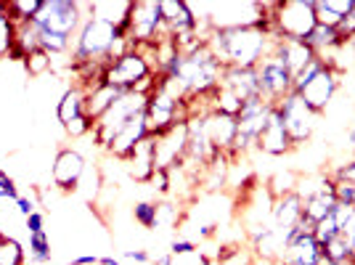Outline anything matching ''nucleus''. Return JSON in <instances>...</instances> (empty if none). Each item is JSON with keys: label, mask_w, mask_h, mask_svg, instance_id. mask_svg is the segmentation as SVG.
Masks as SVG:
<instances>
[{"label": "nucleus", "mask_w": 355, "mask_h": 265, "mask_svg": "<svg viewBox=\"0 0 355 265\" xmlns=\"http://www.w3.org/2000/svg\"><path fill=\"white\" fill-rule=\"evenodd\" d=\"M276 32L270 27H239V30H215L209 35V51L223 67L254 69L273 51Z\"/></svg>", "instance_id": "obj_1"}, {"label": "nucleus", "mask_w": 355, "mask_h": 265, "mask_svg": "<svg viewBox=\"0 0 355 265\" xmlns=\"http://www.w3.org/2000/svg\"><path fill=\"white\" fill-rule=\"evenodd\" d=\"M119 40H128L117 27L106 24L101 19L85 16L83 27L77 30L72 43V67L80 64H109L112 53L117 48Z\"/></svg>", "instance_id": "obj_2"}, {"label": "nucleus", "mask_w": 355, "mask_h": 265, "mask_svg": "<svg viewBox=\"0 0 355 265\" xmlns=\"http://www.w3.org/2000/svg\"><path fill=\"white\" fill-rule=\"evenodd\" d=\"M273 3L257 0H220L207 3L209 30H239V27H270Z\"/></svg>", "instance_id": "obj_3"}, {"label": "nucleus", "mask_w": 355, "mask_h": 265, "mask_svg": "<svg viewBox=\"0 0 355 265\" xmlns=\"http://www.w3.org/2000/svg\"><path fill=\"white\" fill-rule=\"evenodd\" d=\"M315 6L313 0H276L270 8V30L284 40L305 43L315 30Z\"/></svg>", "instance_id": "obj_4"}, {"label": "nucleus", "mask_w": 355, "mask_h": 265, "mask_svg": "<svg viewBox=\"0 0 355 265\" xmlns=\"http://www.w3.org/2000/svg\"><path fill=\"white\" fill-rule=\"evenodd\" d=\"M146 101H148V96H144V93H135V90L122 93L117 101L112 103V109L106 112L104 117L96 119L93 132H90V135H93V144L106 151L109 144L114 141V135H117L130 119L146 112Z\"/></svg>", "instance_id": "obj_5"}, {"label": "nucleus", "mask_w": 355, "mask_h": 265, "mask_svg": "<svg viewBox=\"0 0 355 265\" xmlns=\"http://www.w3.org/2000/svg\"><path fill=\"white\" fill-rule=\"evenodd\" d=\"M88 16V3H77V0H43V8L35 19L37 30H48L72 37L77 35V30L83 27Z\"/></svg>", "instance_id": "obj_6"}, {"label": "nucleus", "mask_w": 355, "mask_h": 265, "mask_svg": "<svg viewBox=\"0 0 355 265\" xmlns=\"http://www.w3.org/2000/svg\"><path fill=\"white\" fill-rule=\"evenodd\" d=\"M144 117H146L148 135L159 138V135H164L167 130H173L175 125L189 119V103L175 99V96H170L167 90L157 88L148 96Z\"/></svg>", "instance_id": "obj_7"}, {"label": "nucleus", "mask_w": 355, "mask_h": 265, "mask_svg": "<svg viewBox=\"0 0 355 265\" xmlns=\"http://www.w3.org/2000/svg\"><path fill=\"white\" fill-rule=\"evenodd\" d=\"M151 74H157L151 69V64L141 56V51L130 48V51L122 53L119 59L106 64L104 74H101V83L122 90V93H130V90L138 88V85H141L146 77H151Z\"/></svg>", "instance_id": "obj_8"}, {"label": "nucleus", "mask_w": 355, "mask_h": 265, "mask_svg": "<svg viewBox=\"0 0 355 265\" xmlns=\"http://www.w3.org/2000/svg\"><path fill=\"white\" fill-rule=\"evenodd\" d=\"M170 32L164 27L162 19V3L157 0H138L133 3L130 11V30H128V40L130 45H154Z\"/></svg>", "instance_id": "obj_9"}, {"label": "nucleus", "mask_w": 355, "mask_h": 265, "mask_svg": "<svg viewBox=\"0 0 355 265\" xmlns=\"http://www.w3.org/2000/svg\"><path fill=\"white\" fill-rule=\"evenodd\" d=\"M276 112L282 114L284 128L289 132L292 146L295 148L305 146L313 138V132H315V119H318V114L313 112L308 103L302 101V96L295 93V90H292L282 103H276Z\"/></svg>", "instance_id": "obj_10"}, {"label": "nucleus", "mask_w": 355, "mask_h": 265, "mask_svg": "<svg viewBox=\"0 0 355 265\" xmlns=\"http://www.w3.org/2000/svg\"><path fill=\"white\" fill-rule=\"evenodd\" d=\"M254 72H257V88H260L263 101L276 106L292 93V72L286 69V64L276 51H270L266 59L254 67Z\"/></svg>", "instance_id": "obj_11"}, {"label": "nucleus", "mask_w": 355, "mask_h": 265, "mask_svg": "<svg viewBox=\"0 0 355 265\" xmlns=\"http://www.w3.org/2000/svg\"><path fill=\"white\" fill-rule=\"evenodd\" d=\"M88 173V162L77 148H59L51 164V180L59 191H77Z\"/></svg>", "instance_id": "obj_12"}, {"label": "nucleus", "mask_w": 355, "mask_h": 265, "mask_svg": "<svg viewBox=\"0 0 355 265\" xmlns=\"http://www.w3.org/2000/svg\"><path fill=\"white\" fill-rule=\"evenodd\" d=\"M340 77H342L340 69H334V67H329V64H326L324 69L315 74V77H313L305 88L300 90L302 101L308 103L315 114H326V109H329V106H331V101L337 99V90H340Z\"/></svg>", "instance_id": "obj_13"}, {"label": "nucleus", "mask_w": 355, "mask_h": 265, "mask_svg": "<svg viewBox=\"0 0 355 265\" xmlns=\"http://www.w3.org/2000/svg\"><path fill=\"white\" fill-rule=\"evenodd\" d=\"M186 151H189V125L180 122L173 130H167L164 135L157 138V154H154L157 170H173V167H178L186 160Z\"/></svg>", "instance_id": "obj_14"}, {"label": "nucleus", "mask_w": 355, "mask_h": 265, "mask_svg": "<svg viewBox=\"0 0 355 265\" xmlns=\"http://www.w3.org/2000/svg\"><path fill=\"white\" fill-rule=\"evenodd\" d=\"M205 122V132H207L209 144L215 146L218 154H225L231 160V151H234V141H236V117H228V114H220V112H209L202 117Z\"/></svg>", "instance_id": "obj_15"}, {"label": "nucleus", "mask_w": 355, "mask_h": 265, "mask_svg": "<svg viewBox=\"0 0 355 265\" xmlns=\"http://www.w3.org/2000/svg\"><path fill=\"white\" fill-rule=\"evenodd\" d=\"M257 151H263V154H268V157H286V154L295 151L292 141H289V132H286V128H284L282 114H279L276 109L270 112L266 128H263L260 135H257Z\"/></svg>", "instance_id": "obj_16"}, {"label": "nucleus", "mask_w": 355, "mask_h": 265, "mask_svg": "<svg viewBox=\"0 0 355 265\" xmlns=\"http://www.w3.org/2000/svg\"><path fill=\"white\" fill-rule=\"evenodd\" d=\"M154 154H157V138H154V135H146V138L133 148V154L122 162L128 178L135 180V183H144V186H146L148 178L154 176V170H157Z\"/></svg>", "instance_id": "obj_17"}, {"label": "nucleus", "mask_w": 355, "mask_h": 265, "mask_svg": "<svg viewBox=\"0 0 355 265\" xmlns=\"http://www.w3.org/2000/svg\"><path fill=\"white\" fill-rule=\"evenodd\" d=\"M148 135V128H146V117L144 114H138V117H133L122 130L114 135V141L109 144V148H106V154L109 157H114V160H119V162H125L130 154H133V148L144 141Z\"/></svg>", "instance_id": "obj_18"}, {"label": "nucleus", "mask_w": 355, "mask_h": 265, "mask_svg": "<svg viewBox=\"0 0 355 265\" xmlns=\"http://www.w3.org/2000/svg\"><path fill=\"white\" fill-rule=\"evenodd\" d=\"M130 11H133V0H96V3H88V16L117 27L125 37L130 30Z\"/></svg>", "instance_id": "obj_19"}, {"label": "nucleus", "mask_w": 355, "mask_h": 265, "mask_svg": "<svg viewBox=\"0 0 355 265\" xmlns=\"http://www.w3.org/2000/svg\"><path fill=\"white\" fill-rule=\"evenodd\" d=\"M324 255V247L313 239V234L300 236L297 241L286 244L282 257L276 260L279 265H318V257Z\"/></svg>", "instance_id": "obj_20"}, {"label": "nucleus", "mask_w": 355, "mask_h": 265, "mask_svg": "<svg viewBox=\"0 0 355 265\" xmlns=\"http://www.w3.org/2000/svg\"><path fill=\"white\" fill-rule=\"evenodd\" d=\"M220 85L231 90V93H234L241 103H247L250 99L260 96V88H257V72H254V69H236V67H225Z\"/></svg>", "instance_id": "obj_21"}, {"label": "nucleus", "mask_w": 355, "mask_h": 265, "mask_svg": "<svg viewBox=\"0 0 355 265\" xmlns=\"http://www.w3.org/2000/svg\"><path fill=\"white\" fill-rule=\"evenodd\" d=\"M162 19L173 37L196 30V19H193L186 0H162Z\"/></svg>", "instance_id": "obj_22"}, {"label": "nucleus", "mask_w": 355, "mask_h": 265, "mask_svg": "<svg viewBox=\"0 0 355 265\" xmlns=\"http://www.w3.org/2000/svg\"><path fill=\"white\" fill-rule=\"evenodd\" d=\"M302 221V199L297 194H284L273 202V215L270 223L282 231H292L297 223Z\"/></svg>", "instance_id": "obj_23"}, {"label": "nucleus", "mask_w": 355, "mask_h": 265, "mask_svg": "<svg viewBox=\"0 0 355 265\" xmlns=\"http://www.w3.org/2000/svg\"><path fill=\"white\" fill-rule=\"evenodd\" d=\"M119 96H122V90L112 88V85H104V83L93 85V88L85 90V114H88L93 122L101 119L106 112L112 109V103L117 101Z\"/></svg>", "instance_id": "obj_24"}, {"label": "nucleus", "mask_w": 355, "mask_h": 265, "mask_svg": "<svg viewBox=\"0 0 355 265\" xmlns=\"http://www.w3.org/2000/svg\"><path fill=\"white\" fill-rule=\"evenodd\" d=\"M83 114H85V88L69 85L56 103V117H59L61 125H69L72 119L83 117Z\"/></svg>", "instance_id": "obj_25"}, {"label": "nucleus", "mask_w": 355, "mask_h": 265, "mask_svg": "<svg viewBox=\"0 0 355 265\" xmlns=\"http://www.w3.org/2000/svg\"><path fill=\"white\" fill-rule=\"evenodd\" d=\"M334 205H337V199H334V194H331V186H329V189H321L318 194L302 199V218L315 225L318 221H324V218L331 215Z\"/></svg>", "instance_id": "obj_26"}, {"label": "nucleus", "mask_w": 355, "mask_h": 265, "mask_svg": "<svg viewBox=\"0 0 355 265\" xmlns=\"http://www.w3.org/2000/svg\"><path fill=\"white\" fill-rule=\"evenodd\" d=\"M16 24L11 14H8V0H0V59L11 56L16 48Z\"/></svg>", "instance_id": "obj_27"}, {"label": "nucleus", "mask_w": 355, "mask_h": 265, "mask_svg": "<svg viewBox=\"0 0 355 265\" xmlns=\"http://www.w3.org/2000/svg\"><path fill=\"white\" fill-rule=\"evenodd\" d=\"M0 265H27V250L19 239L0 234Z\"/></svg>", "instance_id": "obj_28"}, {"label": "nucleus", "mask_w": 355, "mask_h": 265, "mask_svg": "<svg viewBox=\"0 0 355 265\" xmlns=\"http://www.w3.org/2000/svg\"><path fill=\"white\" fill-rule=\"evenodd\" d=\"M43 8V0H8V14L16 24H27L35 22Z\"/></svg>", "instance_id": "obj_29"}, {"label": "nucleus", "mask_w": 355, "mask_h": 265, "mask_svg": "<svg viewBox=\"0 0 355 265\" xmlns=\"http://www.w3.org/2000/svg\"><path fill=\"white\" fill-rule=\"evenodd\" d=\"M254 252L252 247H241V244H231V247H220L218 252V265H254Z\"/></svg>", "instance_id": "obj_30"}, {"label": "nucleus", "mask_w": 355, "mask_h": 265, "mask_svg": "<svg viewBox=\"0 0 355 265\" xmlns=\"http://www.w3.org/2000/svg\"><path fill=\"white\" fill-rule=\"evenodd\" d=\"M133 218L138 225L144 228H159V202H151V199H144V202H135L133 207Z\"/></svg>", "instance_id": "obj_31"}, {"label": "nucleus", "mask_w": 355, "mask_h": 265, "mask_svg": "<svg viewBox=\"0 0 355 265\" xmlns=\"http://www.w3.org/2000/svg\"><path fill=\"white\" fill-rule=\"evenodd\" d=\"M324 255H326V260H331V263H337V260H355L353 244H350V236L337 234L334 239H331V241H326V244H324Z\"/></svg>", "instance_id": "obj_32"}, {"label": "nucleus", "mask_w": 355, "mask_h": 265, "mask_svg": "<svg viewBox=\"0 0 355 265\" xmlns=\"http://www.w3.org/2000/svg\"><path fill=\"white\" fill-rule=\"evenodd\" d=\"M24 69H27L30 77H43V74H48L53 69V56L45 53L43 48H40V51H35V53H30L24 59Z\"/></svg>", "instance_id": "obj_33"}, {"label": "nucleus", "mask_w": 355, "mask_h": 265, "mask_svg": "<svg viewBox=\"0 0 355 265\" xmlns=\"http://www.w3.org/2000/svg\"><path fill=\"white\" fill-rule=\"evenodd\" d=\"M30 260L35 265L51 263V239H48V234H30Z\"/></svg>", "instance_id": "obj_34"}, {"label": "nucleus", "mask_w": 355, "mask_h": 265, "mask_svg": "<svg viewBox=\"0 0 355 265\" xmlns=\"http://www.w3.org/2000/svg\"><path fill=\"white\" fill-rule=\"evenodd\" d=\"M297 180L300 178L295 173H279V176L270 178V183H268V189L273 194V199H279L284 194H295L297 191Z\"/></svg>", "instance_id": "obj_35"}, {"label": "nucleus", "mask_w": 355, "mask_h": 265, "mask_svg": "<svg viewBox=\"0 0 355 265\" xmlns=\"http://www.w3.org/2000/svg\"><path fill=\"white\" fill-rule=\"evenodd\" d=\"M337 234H340V228H337V223H334V218H331V215L313 225V239H315L321 247H324L326 241H331V239H334Z\"/></svg>", "instance_id": "obj_36"}, {"label": "nucleus", "mask_w": 355, "mask_h": 265, "mask_svg": "<svg viewBox=\"0 0 355 265\" xmlns=\"http://www.w3.org/2000/svg\"><path fill=\"white\" fill-rule=\"evenodd\" d=\"M93 119L88 117V114H83V117L72 119L69 125H64V130H67V135H72V138H85V135H90L93 132Z\"/></svg>", "instance_id": "obj_37"}, {"label": "nucleus", "mask_w": 355, "mask_h": 265, "mask_svg": "<svg viewBox=\"0 0 355 265\" xmlns=\"http://www.w3.org/2000/svg\"><path fill=\"white\" fill-rule=\"evenodd\" d=\"M170 255L173 257H186V255H193V252H199V244L191 241V239H186V236H178L175 241L170 244Z\"/></svg>", "instance_id": "obj_38"}, {"label": "nucleus", "mask_w": 355, "mask_h": 265, "mask_svg": "<svg viewBox=\"0 0 355 265\" xmlns=\"http://www.w3.org/2000/svg\"><path fill=\"white\" fill-rule=\"evenodd\" d=\"M21 194H19V186H16V180L6 170H0V199H11L16 202Z\"/></svg>", "instance_id": "obj_39"}, {"label": "nucleus", "mask_w": 355, "mask_h": 265, "mask_svg": "<svg viewBox=\"0 0 355 265\" xmlns=\"http://www.w3.org/2000/svg\"><path fill=\"white\" fill-rule=\"evenodd\" d=\"M154 194H170V173L167 170H154V176L146 183Z\"/></svg>", "instance_id": "obj_40"}, {"label": "nucleus", "mask_w": 355, "mask_h": 265, "mask_svg": "<svg viewBox=\"0 0 355 265\" xmlns=\"http://www.w3.org/2000/svg\"><path fill=\"white\" fill-rule=\"evenodd\" d=\"M337 32H340V40L345 45L355 43V8L347 16H345V19H342L340 27H337Z\"/></svg>", "instance_id": "obj_41"}, {"label": "nucleus", "mask_w": 355, "mask_h": 265, "mask_svg": "<svg viewBox=\"0 0 355 265\" xmlns=\"http://www.w3.org/2000/svg\"><path fill=\"white\" fill-rule=\"evenodd\" d=\"M324 3H326V8H329L331 14L340 16V19H345V16L355 8V0H324Z\"/></svg>", "instance_id": "obj_42"}, {"label": "nucleus", "mask_w": 355, "mask_h": 265, "mask_svg": "<svg viewBox=\"0 0 355 265\" xmlns=\"http://www.w3.org/2000/svg\"><path fill=\"white\" fill-rule=\"evenodd\" d=\"M24 228H27V234H45V215L40 210L32 212L30 218H24Z\"/></svg>", "instance_id": "obj_43"}, {"label": "nucleus", "mask_w": 355, "mask_h": 265, "mask_svg": "<svg viewBox=\"0 0 355 265\" xmlns=\"http://www.w3.org/2000/svg\"><path fill=\"white\" fill-rule=\"evenodd\" d=\"M329 178H340V180H347V183L355 186V160H350V162H345V164H337V170Z\"/></svg>", "instance_id": "obj_44"}, {"label": "nucleus", "mask_w": 355, "mask_h": 265, "mask_svg": "<svg viewBox=\"0 0 355 265\" xmlns=\"http://www.w3.org/2000/svg\"><path fill=\"white\" fill-rule=\"evenodd\" d=\"M14 205H16V212L21 218H30L32 212H37V205H35V199H30V196H19Z\"/></svg>", "instance_id": "obj_45"}, {"label": "nucleus", "mask_w": 355, "mask_h": 265, "mask_svg": "<svg viewBox=\"0 0 355 265\" xmlns=\"http://www.w3.org/2000/svg\"><path fill=\"white\" fill-rule=\"evenodd\" d=\"M122 257H125V260H133V263H141V265L154 263V260H151V255H148L146 250H125L122 252Z\"/></svg>", "instance_id": "obj_46"}, {"label": "nucleus", "mask_w": 355, "mask_h": 265, "mask_svg": "<svg viewBox=\"0 0 355 265\" xmlns=\"http://www.w3.org/2000/svg\"><path fill=\"white\" fill-rule=\"evenodd\" d=\"M101 257H96V255H80V257H74L69 265H98Z\"/></svg>", "instance_id": "obj_47"}, {"label": "nucleus", "mask_w": 355, "mask_h": 265, "mask_svg": "<svg viewBox=\"0 0 355 265\" xmlns=\"http://www.w3.org/2000/svg\"><path fill=\"white\" fill-rule=\"evenodd\" d=\"M98 265H122V263H119L117 257H112V255H104V257L98 260Z\"/></svg>", "instance_id": "obj_48"}, {"label": "nucleus", "mask_w": 355, "mask_h": 265, "mask_svg": "<svg viewBox=\"0 0 355 265\" xmlns=\"http://www.w3.org/2000/svg\"><path fill=\"white\" fill-rule=\"evenodd\" d=\"M347 141H350V144H353V146H355V122H353V128L347 130Z\"/></svg>", "instance_id": "obj_49"}, {"label": "nucleus", "mask_w": 355, "mask_h": 265, "mask_svg": "<svg viewBox=\"0 0 355 265\" xmlns=\"http://www.w3.org/2000/svg\"><path fill=\"white\" fill-rule=\"evenodd\" d=\"M350 244H353V255H355V234L350 236Z\"/></svg>", "instance_id": "obj_50"}]
</instances>
